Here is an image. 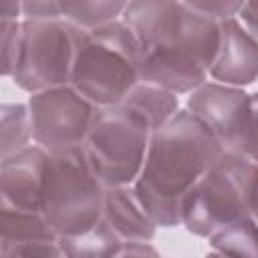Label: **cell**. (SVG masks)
Wrapping results in <instances>:
<instances>
[{
  "instance_id": "obj_17",
  "label": "cell",
  "mask_w": 258,
  "mask_h": 258,
  "mask_svg": "<svg viewBox=\"0 0 258 258\" xmlns=\"http://www.w3.org/2000/svg\"><path fill=\"white\" fill-rule=\"evenodd\" d=\"M127 4L129 0H58L60 18L85 30L113 22Z\"/></svg>"
},
{
  "instance_id": "obj_4",
  "label": "cell",
  "mask_w": 258,
  "mask_h": 258,
  "mask_svg": "<svg viewBox=\"0 0 258 258\" xmlns=\"http://www.w3.org/2000/svg\"><path fill=\"white\" fill-rule=\"evenodd\" d=\"M258 163L242 153L224 151L191 185L181 204L187 232L208 238L214 230L254 212Z\"/></svg>"
},
{
  "instance_id": "obj_24",
  "label": "cell",
  "mask_w": 258,
  "mask_h": 258,
  "mask_svg": "<svg viewBox=\"0 0 258 258\" xmlns=\"http://www.w3.org/2000/svg\"><path fill=\"white\" fill-rule=\"evenodd\" d=\"M20 12H22V0H2V18L16 20Z\"/></svg>"
},
{
  "instance_id": "obj_8",
  "label": "cell",
  "mask_w": 258,
  "mask_h": 258,
  "mask_svg": "<svg viewBox=\"0 0 258 258\" xmlns=\"http://www.w3.org/2000/svg\"><path fill=\"white\" fill-rule=\"evenodd\" d=\"M28 111L32 139L46 151H56L85 143L97 107L73 85H60L32 93Z\"/></svg>"
},
{
  "instance_id": "obj_19",
  "label": "cell",
  "mask_w": 258,
  "mask_h": 258,
  "mask_svg": "<svg viewBox=\"0 0 258 258\" xmlns=\"http://www.w3.org/2000/svg\"><path fill=\"white\" fill-rule=\"evenodd\" d=\"M244 2L246 0H183V4L189 10L206 16V18L218 20V22L234 18L242 10Z\"/></svg>"
},
{
  "instance_id": "obj_14",
  "label": "cell",
  "mask_w": 258,
  "mask_h": 258,
  "mask_svg": "<svg viewBox=\"0 0 258 258\" xmlns=\"http://www.w3.org/2000/svg\"><path fill=\"white\" fill-rule=\"evenodd\" d=\"M119 105V103H117ZM127 109L135 111L139 117H143L149 127L155 131L163 123H167L179 109H177V97L173 91H167L159 85L139 81L121 101Z\"/></svg>"
},
{
  "instance_id": "obj_13",
  "label": "cell",
  "mask_w": 258,
  "mask_h": 258,
  "mask_svg": "<svg viewBox=\"0 0 258 258\" xmlns=\"http://www.w3.org/2000/svg\"><path fill=\"white\" fill-rule=\"evenodd\" d=\"M101 220L125 242H149L155 236L157 224L141 206L137 194L129 185L105 187Z\"/></svg>"
},
{
  "instance_id": "obj_7",
  "label": "cell",
  "mask_w": 258,
  "mask_h": 258,
  "mask_svg": "<svg viewBox=\"0 0 258 258\" xmlns=\"http://www.w3.org/2000/svg\"><path fill=\"white\" fill-rule=\"evenodd\" d=\"M77 26L60 18H26L12 69L16 87L28 93L71 85Z\"/></svg>"
},
{
  "instance_id": "obj_2",
  "label": "cell",
  "mask_w": 258,
  "mask_h": 258,
  "mask_svg": "<svg viewBox=\"0 0 258 258\" xmlns=\"http://www.w3.org/2000/svg\"><path fill=\"white\" fill-rule=\"evenodd\" d=\"M222 153L220 141L191 111H177L151 133L133 189L157 226L181 224L185 194Z\"/></svg>"
},
{
  "instance_id": "obj_15",
  "label": "cell",
  "mask_w": 258,
  "mask_h": 258,
  "mask_svg": "<svg viewBox=\"0 0 258 258\" xmlns=\"http://www.w3.org/2000/svg\"><path fill=\"white\" fill-rule=\"evenodd\" d=\"M58 246L64 256L73 258H103V256H119L123 242L117 234L99 220L93 228L77 236H60Z\"/></svg>"
},
{
  "instance_id": "obj_18",
  "label": "cell",
  "mask_w": 258,
  "mask_h": 258,
  "mask_svg": "<svg viewBox=\"0 0 258 258\" xmlns=\"http://www.w3.org/2000/svg\"><path fill=\"white\" fill-rule=\"evenodd\" d=\"M2 159L10 157L12 153L28 147L32 137V123L28 107L16 105H2Z\"/></svg>"
},
{
  "instance_id": "obj_9",
  "label": "cell",
  "mask_w": 258,
  "mask_h": 258,
  "mask_svg": "<svg viewBox=\"0 0 258 258\" xmlns=\"http://www.w3.org/2000/svg\"><path fill=\"white\" fill-rule=\"evenodd\" d=\"M191 111L220 141L224 151L242 153L250 121V95L234 85L202 83L187 97Z\"/></svg>"
},
{
  "instance_id": "obj_25",
  "label": "cell",
  "mask_w": 258,
  "mask_h": 258,
  "mask_svg": "<svg viewBox=\"0 0 258 258\" xmlns=\"http://www.w3.org/2000/svg\"><path fill=\"white\" fill-rule=\"evenodd\" d=\"M252 216L258 222V171H256V198H254V212H252Z\"/></svg>"
},
{
  "instance_id": "obj_10",
  "label": "cell",
  "mask_w": 258,
  "mask_h": 258,
  "mask_svg": "<svg viewBox=\"0 0 258 258\" xmlns=\"http://www.w3.org/2000/svg\"><path fill=\"white\" fill-rule=\"evenodd\" d=\"M58 236L38 212H26L0 204V256H60Z\"/></svg>"
},
{
  "instance_id": "obj_23",
  "label": "cell",
  "mask_w": 258,
  "mask_h": 258,
  "mask_svg": "<svg viewBox=\"0 0 258 258\" xmlns=\"http://www.w3.org/2000/svg\"><path fill=\"white\" fill-rule=\"evenodd\" d=\"M240 16L246 30L258 40V0H246L240 10Z\"/></svg>"
},
{
  "instance_id": "obj_12",
  "label": "cell",
  "mask_w": 258,
  "mask_h": 258,
  "mask_svg": "<svg viewBox=\"0 0 258 258\" xmlns=\"http://www.w3.org/2000/svg\"><path fill=\"white\" fill-rule=\"evenodd\" d=\"M210 75L234 87H244L258 79V40L236 18L220 22V46Z\"/></svg>"
},
{
  "instance_id": "obj_5",
  "label": "cell",
  "mask_w": 258,
  "mask_h": 258,
  "mask_svg": "<svg viewBox=\"0 0 258 258\" xmlns=\"http://www.w3.org/2000/svg\"><path fill=\"white\" fill-rule=\"evenodd\" d=\"M105 185L81 147L46 151L40 212L56 236H77L101 220Z\"/></svg>"
},
{
  "instance_id": "obj_6",
  "label": "cell",
  "mask_w": 258,
  "mask_h": 258,
  "mask_svg": "<svg viewBox=\"0 0 258 258\" xmlns=\"http://www.w3.org/2000/svg\"><path fill=\"white\" fill-rule=\"evenodd\" d=\"M151 133L149 123L121 103L97 107L83 151L105 187L131 185L137 179Z\"/></svg>"
},
{
  "instance_id": "obj_11",
  "label": "cell",
  "mask_w": 258,
  "mask_h": 258,
  "mask_svg": "<svg viewBox=\"0 0 258 258\" xmlns=\"http://www.w3.org/2000/svg\"><path fill=\"white\" fill-rule=\"evenodd\" d=\"M44 165L46 149L40 145H28L10 157H4L0 167V204L42 214L40 198Z\"/></svg>"
},
{
  "instance_id": "obj_20",
  "label": "cell",
  "mask_w": 258,
  "mask_h": 258,
  "mask_svg": "<svg viewBox=\"0 0 258 258\" xmlns=\"http://www.w3.org/2000/svg\"><path fill=\"white\" fill-rule=\"evenodd\" d=\"M20 26L22 22L2 18V75L12 77V69L18 54V40H20Z\"/></svg>"
},
{
  "instance_id": "obj_22",
  "label": "cell",
  "mask_w": 258,
  "mask_h": 258,
  "mask_svg": "<svg viewBox=\"0 0 258 258\" xmlns=\"http://www.w3.org/2000/svg\"><path fill=\"white\" fill-rule=\"evenodd\" d=\"M22 14L26 18H60L58 0H22Z\"/></svg>"
},
{
  "instance_id": "obj_16",
  "label": "cell",
  "mask_w": 258,
  "mask_h": 258,
  "mask_svg": "<svg viewBox=\"0 0 258 258\" xmlns=\"http://www.w3.org/2000/svg\"><path fill=\"white\" fill-rule=\"evenodd\" d=\"M208 240L214 252L224 256H258V222L254 216L238 218L214 230Z\"/></svg>"
},
{
  "instance_id": "obj_21",
  "label": "cell",
  "mask_w": 258,
  "mask_h": 258,
  "mask_svg": "<svg viewBox=\"0 0 258 258\" xmlns=\"http://www.w3.org/2000/svg\"><path fill=\"white\" fill-rule=\"evenodd\" d=\"M242 155L258 163V93L250 95V121L242 145Z\"/></svg>"
},
{
  "instance_id": "obj_3",
  "label": "cell",
  "mask_w": 258,
  "mask_h": 258,
  "mask_svg": "<svg viewBox=\"0 0 258 258\" xmlns=\"http://www.w3.org/2000/svg\"><path fill=\"white\" fill-rule=\"evenodd\" d=\"M141 81V44L131 28L113 20L95 28L77 26L71 85L95 107H113Z\"/></svg>"
},
{
  "instance_id": "obj_1",
  "label": "cell",
  "mask_w": 258,
  "mask_h": 258,
  "mask_svg": "<svg viewBox=\"0 0 258 258\" xmlns=\"http://www.w3.org/2000/svg\"><path fill=\"white\" fill-rule=\"evenodd\" d=\"M123 22L141 44V81L191 93L206 83L220 46V22L177 0H129Z\"/></svg>"
}]
</instances>
